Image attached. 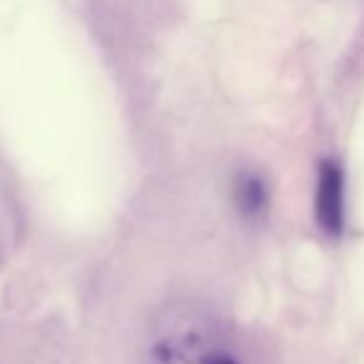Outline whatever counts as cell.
I'll list each match as a JSON object with an SVG mask.
<instances>
[{
  "label": "cell",
  "mask_w": 364,
  "mask_h": 364,
  "mask_svg": "<svg viewBox=\"0 0 364 364\" xmlns=\"http://www.w3.org/2000/svg\"><path fill=\"white\" fill-rule=\"evenodd\" d=\"M317 223L327 235H339L344 228V172L334 160L319 167Z\"/></svg>",
  "instance_id": "6da1fadb"
},
{
  "label": "cell",
  "mask_w": 364,
  "mask_h": 364,
  "mask_svg": "<svg viewBox=\"0 0 364 364\" xmlns=\"http://www.w3.org/2000/svg\"><path fill=\"white\" fill-rule=\"evenodd\" d=\"M237 205L247 218H257L267 208V190L264 182L257 175H247L245 172L237 180Z\"/></svg>",
  "instance_id": "7a4b0ae2"
},
{
  "label": "cell",
  "mask_w": 364,
  "mask_h": 364,
  "mask_svg": "<svg viewBox=\"0 0 364 364\" xmlns=\"http://www.w3.org/2000/svg\"><path fill=\"white\" fill-rule=\"evenodd\" d=\"M208 364H237L232 357H228V354H218V357H213Z\"/></svg>",
  "instance_id": "3957f363"
}]
</instances>
